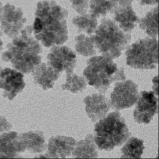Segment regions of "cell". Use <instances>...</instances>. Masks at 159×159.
I'll use <instances>...</instances> for the list:
<instances>
[{"mask_svg":"<svg viewBox=\"0 0 159 159\" xmlns=\"http://www.w3.org/2000/svg\"><path fill=\"white\" fill-rule=\"evenodd\" d=\"M33 26L35 37L49 48L62 45L68 39L67 19L69 12L54 1L39 2Z\"/></svg>","mask_w":159,"mask_h":159,"instance_id":"1","label":"cell"},{"mask_svg":"<svg viewBox=\"0 0 159 159\" xmlns=\"http://www.w3.org/2000/svg\"><path fill=\"white\" fill-rule=\"evenodd\" d=\"M33 27L28 26L21 34L14 38L7 45L2 59L11 63L13 67L21 73H30L41 63L42 48L37 40L32 36Z\"/></svg>","mask_w":159,"mask_h":159,"instance_id":"2","label":"cell"},{"mask_svg":"<svg viewBox=\"0 0 159 159\" xmlns=\"http://www.w3.org/2000/svg\"><path fill=\"white\" fill-rule=\"evenodd\" d=\"M94 140L100 150L110 151L131 136L125 120L119 111L111 112L95 125Z\"/></svg>","mask_w":159,"mask_h":159,"instance_id":"3","label":"cell"},{"mask_svg":"<svg viewBox=\"0 0 159 159\" xmlns=\"http://www.w3.org/2000/svg\"><path fill=\"white\" fill-rule=\"evenodd\" d=\"M83 75L89 85L102 93H106L114 82L125 79L124 68H118L112 59L104 56L93 57L88 60Z\"/></svg>","mask_w":159,"mask_h":159,"instance_id":"4","label":"cell"},{"mask_svg":"<svg viewBox=\"0 0 159 159\" xmlns=\"http://www.w3.org/2000/svg\"><path fill=\"white\" fill-rule=\"evenodd\" d=\"M94 36L95 48L102 55L111 59L119 58L131 39L118 25L110 19H103Z\"/></svg>","mask_w":159,"mask_h":159,"instance_id":"5","label":"cell"},{"mask_svg":"<svg viewBox=\"0 0 159 159\" xmlns=\"http://www.w3.org/2000/svg\"><path fill=\"white\" fill-rule=\"evenodd\" d=\"M126 64L135 69L152 70L158 64V42L154 38L140 39L125 52Z\"/></svg>","mask_w":159,"mask_h":159,"instance_id":"6","label":"cell"},{"mask_svg":"<svg viewBox=\"0 0 159 159\" xmlns=\"http://www.w3.org/2000/svg\"><path fill=\"white\" fill-rule=\"evenodd\" d=\"M138 95V86L133 81L118 82L111 94V106L116 111L129 108L136 102Z\"/></svg>","mask_w":159,"mask_h":159,"instance_id":"7","label":"cell"},{"mask_svg":"<svg viewBox=\"0 0 159 159\" xmlns=\"http://www.w3.org/2000/svg\"><path fill=\"white\" fill-rule=\"evenodd\" d=\"M27 22L24 17L22 9L16 8L10 3H7L2 9L0 14L1 28L10 38H15L23 30Z\"/></svg>","mask_w":159,"mask_h":159,"instance_id":"8","label":"cell"},{"mask_svg":"<svg viewBox=\"0 0 159 159\" xmlns=\"http://www.w3.org/2000/svg\"><path fill=\"white\" fill-rule=\"evenodd\" d=\"M134 118L139 124H148L158 113V99L152 91H144L138 95Z\"/></svg>","mask_w":159,"mask_h":159,"instance_id":"9","label":"cell"},{"mask_svg":"<svg viewBox=\"0 0 159 159\" xmlns=\"http://www.w3.org/2000/svg\"><path fill=\"white\" fill-rule=\"evenodd\" d=\"M48 65L57 72H73L77 65L76 54L67 46H55L47 56Z\"/></svg>","mask_w":159,"mask_h":159,"instance_id":"10","label":"cell"},{"mask_svg":"<svg viewBox=\"0 0 159 159\" xmlns=\"http://www.w3.org/2000/svg\"><path fill=\"white\" fill-rule=\"evenodd\" d=\"M25 86L24 75L10 68L0 70V88L4 90L3 96L13 100Z\"/></svg>","mask_w":159,"mask_h":159,"instance_id":"11","label":"cell"},{"mask_svg":"<svg viewBox=\"0 0 159 159\" xmlns=\"http://www.w3.org/2000/svg\"><path fill=\"white\" fill-rule=\"evenodd\" d=\"M85 111L93 122L105 118L110 109V101L102 93L93 94L84 98Z\"/></svg>","mask_w":159,"mask_h":159,"instance_id":"12","label":"cell"},{"mask_svg":"<svg viewBox=\"0 0 159 159\" xmlns=\"http://www.w3.org/2000/svg\"><path fill=\"white\" fill-rule=\"evenodd\" d=\"M77 141L71 137H52L49 141L48 151L51 158H65L70 156Z\"/></svg>","mask_w":159,"mask_h":159,"instance_id":"13","label":"cell"},{"mask_svg":"<svg viewBox=\"0 0 159 159\" xmlns=\"http://www.w3.org/2000/svg\"><path fill=\"white\" fill-rule=\"evenodd\" d=\"M114 20L125 33L132 32L138 22L136 13L132 5L120 6L114 11Z\"/></svg>","mask_w":159,"mask_h":159,"instance_id":"14","label":"cell"},{"mask_svg":"<svg viewBox=\"0 0 159 159\" xmlns=\"http://www.w3.org/2000/svg\"><path fill=\"white\" fill-rule=\"evenodd\" d=\"M32 71L35 81L45 91L53 88L54 82L60 76L59 72L44 63L40 64Z\"/></svg>","mask_w":159,"mask_h":159,"instance_id":"15","label":"cell"},{"mask_svg":"<svg viewBox=\"0 0 159 159\" xmlns=\"http://www.w3.org/2000/svg\"><path fill=\"white\" fill-rule=\"evenodd\" d=\"M25 149L22 146L16 132H11L0 135V154L14 158L18 152H24Z\"/></svg>","mask_w":159,"mask_h":159,"instance_id":"16","label":"cell"},{"mask_svg":"<svg viewBox=\"0 0 159 159\" xmlns=\"http://www.w3.org/2000/svg\"><path fill=\"white\" fill-rule=\"evenodd\" d=\"M97 149L93 136L89 134L85 139L76 143L72 152V157L74 158H97L98 152Z\"/></svg>","mask_w":159,"mask_h":159,"instance_id":"17","label":"cell"},{"mask_svg":"<svg viewBox=\"0 0 159 159\" xmlns=\"http://www.w3.org/2000/svg\"><path fill=\"white\" fill-rule=\"evenodd\" d=\"M19 139L24 148H28L33 153L41 152L45 148V139L41 132L25 133Z\"/></svg>","mask_w":159,"mask_h":159,"instance_id":"18","label":"cell"},{"mask_svg":"<svg viewBox=\"0 0 159 159\" xmlns=\"http://www.w3.org/2000/svg\"><path fill=\"white\" fill-rule=\"evenodd\" d=\"M139 28L150 37L155 38L158 35V6L147 12L139 20Z\"/></svg>","mask_w":159,"mask_h":159,"instance_id":"19","label":"cell"},{"mask_svg":"<svg viewBox=\"0 0 159 159\" xmlns=\"http://www.w3.org/2000/svg\"><path fill=\"white\" fill-rule=\"evenodd\" d=\"M72 23L78 31L91 35L95 32L97 28V17L92 14H83L75 16L72 19Z\"/></svg>","mask_w":159,"mask_h":159,"instance_id":"20","label":"cell"},{"mask_svg":"<svg viewBox=\"0 0 159 159\" xmlns=\"http://www.w3.org/2000/svg\"><path fill=\"white\" fill-rule=\"evenodd\" d=\"M145 149L144 141L137 138L131 137L121 149V158L140 159Z\"/></svg>","mask_w":159,"mask_h":159,"instance_id":"21","label":"cell"},{"mask_svg":"<svg viewBox=\"0 0 159 159\" xmlns=\"http://www.w3.org/2000/svg\"><path fill=\"white\" fill-rule=\"evenodd\" d=\"M75 49L78 54L88 57L96 54L94 36L88 37L83 34L75 37Z\"/></svg>","mask_w":159,"mask_h":159,"instance_id":"22","label":"cell"},{"mask_svg":"<svg viewBox=\"0 0 159 159\" xmlns=\"http://www.w3.org/2000/svg\"><path fill=\"white\" fill-rule=\"evenodd\" d=\"M115 0H90V12L95 17L105 16L116 7Z\"/></svg>","mask_w":159,"mask_h":159,"instance_id":"23","label":"cell"},{"mask_svg":"<svg viewBox=\"0 0 159 159\" xmlns=\"http://www.w3.org/2000/svg\"><path fill=\"white\" fill-rule=\"evenodd\" d=\"M66 74V80L62 85V90L77 93L86 89V83L83 77H80L73 72H68Z\"/></svg>","mask_w":159,"mask_h":159,"instance_id":"24","label":"cell"},{"mask_svg":"<svg viewBox=\"0 0 159 159\" xmlns=\"http://www.w3.org/2000/svg\"><path fill=\"white\" fill-rule=\"evenodd\" d=\"M71 7L78 13L84 14L87 12L90 0H69Z\"/></svg>","mask_w":159,"mask_h":159,"instance_id":"25","label":"cell"},{"mask_svg":"<svg viewBox=\"0 0 159 159\" xmlns=\"http://www.w3.org/2000/svg\"><path fill=\"white\" fill-rule=\"evenodd\" d=\"M142 5H152L157 4L158 0H137Z\"/></svg>","mask_w":159,"mask_h":159,"instance_id":"26","label":"cell"},{"mask_svg":"<svg viewBox=\"0 0 159 159\" xmlns=\"http://www.w3.org/2000/svg\"><path fill=\"white\" fill-rule=\"evenodd\" d=\"M116 2L120 4V6L131 5L134 0H115Z\"/></svg>","mask_w":159,"mask_h":159,"instance_id":"27","label":"cell"},{"mask_svg":"<svg viewBox=\"0 0 159 159\" xmlns=\"http://www.w3.org/2000/svg\"><path fill=\"white\" fill-rule=\"evenodd\" d=\"M2 35V33L0 31V52L2 51L3 49V42L1 39Z\"/></svg>","mask_w":159,"mask_h":159,"instance_id":"28","label":"cell"},{"mask_svg":"<svg viewBox=\"0 0 159 159\" xmlns=\"http://www.w3.org/2000/svg\"><path fill=\"white\" fill-rule=\"evenodd\" d=\"M2 2H1V1H0V14H1V11H2Z\"/></svg>","mask_w":159,"mask_h":159,"instance_id":"29","label":"cell"},{"mask_svg":"<svg viewBox=\"0 0 159 159\" xmlns=\"http://www.w3.org/2000/svg\"><path fill=\"white\" fill-rule=\"evenodd\" d=\"M1 67H0V70H1Z\"/></svg>","mask_w":159,"mask_h":159,"instance_id":"30","label":"cell"}]
</instances>
